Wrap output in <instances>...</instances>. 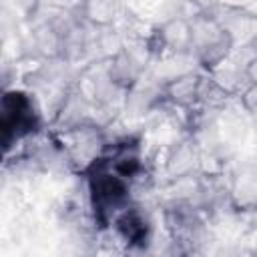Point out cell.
I'll return each mask as SVG.
<instances>
[{
  "label": "cell",
  "instance_id": "5b68a950",
  "mask_svg": "<svg viewBox=\"0 0 257 257\" xmlns=\"http://www.w3.org/2000/svg\"><path fill=\"white\" fill-rule=\"evenodd\" d=\"M233 197L237 199L241 209H251L257 205V179H249L247 175L237 181V187L233 191Z\"/></svg>",
  "mask_w": 257,
  "mask_h": 257
},
{
  "label": "cell",
  "instance_id": "52a82bcc",
  "mask_svg": "<svg viewBox=\"0 0 257 257\" xmlns=\"http://www.w3.org/2000/svg\"><path fill=\"white\" fill-rule=\"evenodd\" d=\"M245 74H247V78H249L253 84H257V56L251 58V60L247 62V66H245Z\"/></svg>",
  "mask_w": 257,
  "mask_h": 257
},
{
  "label": "cell",
  "instance_id": "6da1fadb",
  "mask_svg": "<svg viewBox=\"0 0 257 257\" xmlns=\"http://www.w3.org/2000/svg\"><path fill=\"white\" fill-rule=\"evenodd\" d=\"M90 197L94 211L100 217H108L110 213L122 209L128 199L126 177L120 175L108 161H96L94 173L90 175Z\"/></svg>",
  "mask_w": 257,
  "mask_h": 257
},
{
  "label": "cell",
  "instance_id": "3957f363",
  "mask_svg": "<svg viewBox=\"0 0 257 257\" xmlns=\"http://www.w3.org/2000/svg\"><path fill=\"white\" fill-rule=\"evenodd\" d=\"M116 231L120 233V237L128 243H143L147 239L149 233V225L145 215L139 209H124L118 217H116Z\"/></svg>",
  "mask_w": 257,
  "mask_h": 257
},
{
  "label": "cell",
  "instance_id": "7a4b0ae2",
  "mask_svg": "<svg viewBox=\"0 0 257 257\" xmlns=\"http://www.w3.org/2000/svg\"><path fill=\"white\" fill-rule=\"evenodd\" d=\"M36 122L32 102L22 92H6L2 104V131H4V145L8 147L10 139H18L32 131Z\"/></svg>",
  "mask_w": 257,
  "mask_h": 257
},
{
  "label": "cell",
  "instance_id": "8992f818",
  "mask_svg": "<svg viewBox=\"0 0 257 257\" xmlns=\"http://www.w3.org/2000/svg\"><path fill=\"white\" fill-rule=\"evenodd\" d=\"M241 100H243V106H245L251 114H257V84H251V86L243 92Z\"/></svg>",
  "mask_w": 257,
  "mask_h": 257
},
{
  "label": "cell",
  "instance_id": "277c9868",
  "mask_svg": "<svg viewBox=\"0 0 257 257\" xmlns=\"http://www.w3.org/2000/svg\"><path fill=\"white\" fill-rule=\"evenodd\" d=\"M199 88H201L199 76L185 74V76L175 78V80L169 84V96H171L175 102H179V104H191V102L197 98Z\"/></svg>",
  "mask_w": 257,
  "mask_h": 257
}]
</instances>
